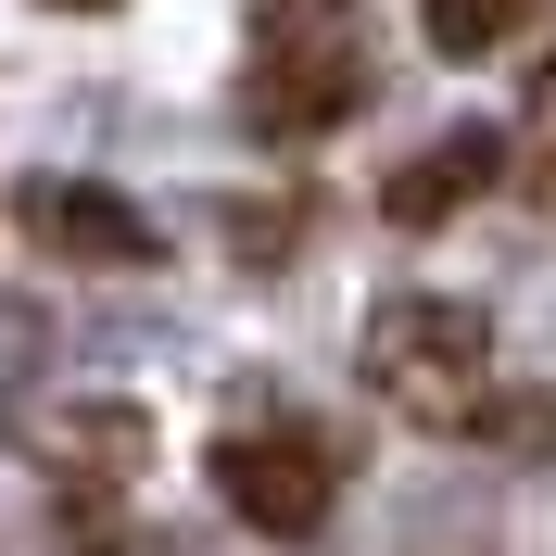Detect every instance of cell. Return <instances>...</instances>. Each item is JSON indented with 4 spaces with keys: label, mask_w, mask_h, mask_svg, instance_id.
Segmentation results:
<instances>
[{
    "label": "cell",
    "mask_w": 556,
    "mask_h": 556,
    "mask_svg": "<svg viewBox=\"0 0 556 556\" xmlns=\"http://www.w3.org/2000/svg\"><path fill=\"white\" fill-rule=\"evenodd\" d=\"M76 556H165V544H127V531H89Z\"/></svg>",
    "instance_id": "obj_10"
},
{
    "label": "cell",
    "mask_w": 556,
    "mask_h": 556,
    "mask_svg": "<svg viewBox=\"0 0 556 556\" xmlns=\"http://www.w3.org/2000/svg\"><path fill=\"white\" fill-rule=\"evenodd\" d=\"M203 481L228 493V519H241V531H278V544H304V531H329L342 455L316 443V430H228V443L203 455Z\"/></svg>",
    "instance_id": "obj_2"
},
{
    "label": "cell",
    "mask_w": 556,
    "mask_h": 556,
    "mask_svg": "<svg viewBox=\"0 0 556 556\" xmlns=\"http://www.w3.org/2000/svg\"><path fill=\"white\" fill-rule=\"evenodd\" d=\"M367 392H380L392 417H417V430H481L493 417V329L468 304H443V291H392L380 316H367Z\"/></svg>",
    "instance_id": "obj_1"
},
{
    "label": "cell",
    "mask_w": 556,
    "mask_h": 556,
    "mask_svg": "<svg viewBox=\"0 0 556 556\" xmlns=\"http://www.w3.org/2000/svg\"><path fill=\"white\" fill-rule=\"evenodd\" d=\"M531 127H544V139H556V76H544V114H531Z\"/></svg>",
    "instance_id": "obj_11"
},
{
    "label": "cell",
    "mask_w": 556,
    "mask_h": 556,
    "mask_svg": "<svg viewBox=\"0 0 556 556\" xmlns=\"http://www.w3.org/2000/svg\"><path fill=\"white\" fill-rule=\"evenodd\" d=\"M64 13H102V0H64Z\"/></svg>",
    "instance_id": "obj_12"
},
{
    "label": "cell",
    "mask_w": 556,
    "mask_h": 556,
    "mask_svg": "<svg viewBox=\"0 0 556 556\" xmlns=\"http://www.w3.org/2000/svg\"><path fill=\"white\" fill-rule=\"evenodd\" d=\"M38 354H51V329H38V304H0V405L38 380Z\"/></svg>",
    "instance_id": "obj_8"
},
{
    "label": "cell",
    "mask_w": 556,
    "mask_h": 556,
    "mask_svg": "<svg viewBox=\"0 0 556 556\" xmlns=\"http://www.w3.org/2000/svg\"><path fill=\"white\" fill-rule=\"evenodd\" d=\"M241 114L266 139H316V127H342V114H367V51H354L342 26L329 38H266V64H253Z\"/></svg>",
    "instance_id": "obj_3"
},
{
    "label": "cell",
    "mask_w": 556,
    "mask_h": 556,
    "mask_svg": "<svg viewBox=\"0 0 556 556\" xmlns=\"http://www.w3.org/2000/svg\"><path fill=\"white\" fill-rule=\"evenodd\" d=\"M519 13H531V0H417V26H430V51H443V64L506 51V38H519Z\"/></svg>",
    "instance_id": "obj_7"
},
{
    "label": "cell",
    "mask_w": 556,
    "mask_h": 556,
    "mask_svg": "<svg viewBox=\"0 0 556 556\" xmlns=\"http://www.w3.org/2000/svg\"><path fill=\"white\" fill-rule=\"evenodd\" d=\"M493 177H506V139H493V127H455V139H430V152H405V165H392L380 215H392V228H443V215L481 203Z\"/></svg>",
    "instance_id": "obj_5"
},
{
    "label": "cell",
    "mask_w": 556,
    "mask_h": 556,
    "mask_svg": "<svg viewBox=\"0 0 556 556\" xmlns=\"http://www.w3.org/2000/svg\"><path fill=\"white\" fill-rule=\"evenodd\" d=\"M38 455H51L64 481H89V468H102V481H127L139 455H152V430H139V405H76V417H51V430H38Z\"/></svg>",
    "instance_id": "obj_6"
},
{
    "label": "cell",
    "mask_w": 556,
    "mask_h": 556,
    "mask_svg": "<svg viewBox=\"0 0 556 556\" xmlns=\"http://www.w3.org/2000/svg\"><path fill=\"white\" fill-rule=\"evenodd\" d=\"M228 228H241V253H253V266H266V253L291 241V228H304V203H291V215H278V203H241V215H228Z\"/></svg>",
    "instance_id": "obj_9"
},
{
    "label": "cell",
    "mask_w": 556,
    "mask_h": 556,
    "mask_svg": "<svg viewBox=\"0 0 556 556\" xmlns=\"http://www.w3.org/2000/svg\"><path fill=\"white\" fill-rule=\"evenodd\" d=\"M26 228L51 253H76V266H152L165 253V228L127 190H102V177H26Z\"/></svg>",
    "instance_id": "obj_4"
}]
</instances>
